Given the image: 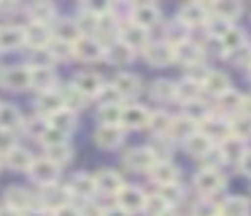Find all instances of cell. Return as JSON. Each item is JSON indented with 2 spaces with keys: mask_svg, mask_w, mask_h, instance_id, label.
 <instances>
[{
  "mask_svg": "<svg viewBox=\"0 0 251 216\" xmlns=\"http://www.w3.org/2000/svg\"><path fill=\"white\" fill-rule=\"evenodd\" d=\"M125 165L130 167V170L146 173L157 165V154H154V149H149V146H138V149H130L125 154Z\"/></svg>",
  "mask_w": 251,
  "mask_h": 216,
  "instance_id": "cell-1",
  "label": "cell"
},
{
  "mask_svg": "<svg viewBox=\"0 0 251 216\" xmlns=\"http://www.w3.org/2000/svg\"><path fill=\"white\" fill-rule=\"evenodd\" d=\"M73 54L84 62H95V59L105 57V49H103V41H98L95 35H81L73 43Z\"/></svg>",
  "mask_w": 251,
  "mask_h": 216,
  "instance_id": "cell-2",
  "label": "cell"
},
{
  "mask_svg": "<svg viewBox=\"0 0 251 216\" xmlns=\"http://www.w3.org/2000/svg\"><path fill=\"white\" fill-rule=\"evenodd\" d=\"M27 173H30L33 181L44 184V187H51V184L57 181V176H60V165H57L54 160H49V157H44V160H35Z\"/></svg>",
  "mask_w": 251,
  "mask_h": 216,
  "instance_id": "cell-3",
  "label": "cell"
},
{
  "mask_svg": "<svg viewBox=\"0 0 251 216\" xmlns=\"http://www.w3.org/2000/svg\"><path fill=\"white\" fill-rule=\"evenodd\" d=\"M200 133L205 135L211 143H213V140L224 143L227 138H232V127H229V122H227V119H222V116H208V119H202Z\"/></svg>",
  "mask_w": 251,
  "mask_h": 216,
  "instance_id": "cell-4",
  "label": "cell"
},
{
  "mask_svg": "<svg viewBox=\"0 0 251 216\" xmlns=\"http://www.w3.org/2000/svg\"><path fill=\"white\" fill-rule=\"evenodd\" d=\"M195 187H197V192H200V194L211 197V194H216V192H222V189H224V176L219 170L202 167V170L195 176Z\"/></svg>",
  "mask_w": 251,
  "mask_h": 216,
  "instance_id": "cell-5",
  "label": "cell"
},
{
  "mask_svg": "<svg viewBox=\"0 0 251 216\" xmlns=\"http://www.w3.org/2000/svg\"><path fill=\"white\" fill-rule=\"evenodd\" d=\"M0 81H3V86H8V89H14V92L30 89V86H33V76H30V68H22V65L3 70V73H0Z\"/></svg>",
  "mask_w": 251,
  "mask_h": 216,
  "instance_id": "cell-6",
  "label": "cell"
},
{
  "mask_svg": "<svg viewBox=\"0 0 251 216\" xmlns=\"http://www.w3.org/2000/svg\"><path fill=\"white\" fill-rule=\"evenodd\" d=\"M159 19H162V11H159L154 3H138V5H132V22H135L138 27H143V30L157 27Z\"/></svg>",
  "mask_w": 251,
  "mask_h": 216,
  "instance_id": "cell-7",
  "label": "cell"
},
{
  "mask_svg": "<svg viewBox=\"0 0 251 216\" xmlns=\"http://www.w3.org/2000/svg\"><path fill=\"white\" fill-rule=\"evenodd\" d=\"M151 122V111L143 106H125L122 108V127H130V130H141L149 127Z\"/></svg>",
  "mask_w": 251,
  "mask_h": 216,
  "instance_id": "cell-8",
  "label": "cell"
},
{
  "mask_svg": "<svg viewBox=\"0 0 251 216\" xmlns=\"http://www.w3.org/2000/svg\"><path fill=\"white\" fill-rule=\"evenodd\" d=\"M116 197H119V208H125L127 214L143 211V208H146V200H149L146 192H143V189H138V187H125L119 194H116Z\"/></svg>",
  "mask_w": 251,
  "mask_h": 216,
  "instance_id": "cell-9",
  "label": "cell"
},
{
  "mask_svg": "<svg viewBox=\"0 0 251 216\" xmlns=\"http://www.w3.org/2000/svg\"><path fill=\"white\" fill-rule=\"evenodd\" d=\"M119 41L127 43V46L135 52V49H146L149 46V30H143V27H138L135 22H127V25H122L119 30Z\"/></svg>",
  "mask_w": 251,
  "mask_h": 216,
  "instance_id": "cell-10",
  "label": "cell"
},
{
  "mask_svg": "<svg viewBox=\"0 0 251 216\" xmlns=\"http://www.w3.org/2000/svg\"><path fill=\"white\" fill-rule=\"evenodd\" d=\"M143 52H146V59L151 65H157V68H162V65H170L176 59V49L170 46L168 41H157V43H149L146 49H143Z\"/></svg>",
  "mask_w": 251,
  "mask_h": 216,
  "instance_id": "cell-11",
  "label": "cell"
},
{
  "mask_svg": "<svg viewBox=\"0 0 251 216\" xmlns=\"http://www.w3.org/2000/svg\"><path fill=\"white\" fill-rule=\"evenodd\" d=\"M73 86H76L84 97H100V92L105 89V81H103V76H98V73H78L76 81H73Z\"/></svg>",
  "mask_w": 251,
  "mask_h": 216,
  "instance_id": "cell-12",
  "label": "cell"
},
{
  "mask_svg": "<svg viewBox=\"0 0 251 216\" xmlns=\"http://www.w3.org/2000/svg\"><path fill=\"white\" fill-rule=\"evenodd\" d=\"M122 140H125V130L122 127H108V124H100L98 130H95V143L100 146V149H119Z\"/></svg>",
  "mask_w": 251,
  "mask_h": 216,
  "instance_id": "cell-13",
  "label": "cell"
},
{
  "mask_svg": "<svg viewBox=\"0 0 251 216\" xmlns=\"http://www.w3.org/2000/svg\"><path fill=\"white\" fill-rule=\"evenodd\" d=\"M51 32H49V27L46 25H38V22H30L27 27H25V43H27V46H33V49H46L51 43Z\"/></svg>",
  "mask_w": 251,
  "mask_h": 216,
  "instance_id": "cell-14",
  "label": "cell"
},
{
  "mask_svg": "<svg viewBox=\"0 0 251 216\" xmlns=\"http://www.w3.org/2000/svg\"><path fill=\"white\" fill-rule=\"evenodd\" d=\"M95 184H98V192L103 194H119L125 189V181H122V176L116 170H98Z\"/></svg>",
  "mask_w": 251,
  "mask_h": 216,
  "instance_id": "cell-15",
  "label": "cell"
},
{
  "mask_svg": "<svg viewBox=\"0 0 251 216\" xmlns=\"http://www.w3.org/2000/svg\"><path fill=\"white\" fill-rule=\"evenodd\" d=\"M208 5L202 3H186L184 8H181V22H184L186 27H197V25H208Z\"/></svg>",
  "mask_w": 251,
  "mask_h": 216,
  "instance_id": "cell-16",
  "label": "cell"
},
{
  "mask_svg": "<svg viewBox=\"0 0 251 216\" xmlns=\"http://www.w3.org/2000/svg\"><path fill=\"white\" fill-rule=\"evenodd\" d=\"M68 192L78 194V197H92L98 192V184H95V176H87V173H76L68 184Z\"/></svg>",
  "mask_w": 251,
  "mask_h": 216,
  "instance_id": "cell-17",
  "label": "cell"
},
{
  "mask_svg": "<svg viewBox=\"0 0 251 216\" xmlns=\"http://www.w3.org/2000/svg\"><path fill=\"white\" fill-rule=\"evenodd\" d=\"M38 111H41V113H46L49 119L54 116V113L65 111V103H62V92H54V89L41 92V97H38Z\"/></svg>",
  "mask_w": 251,
  "mask_h": 216,
  "instance_id": "cell-18",
  "label": "cell"
},
{
  "mask_svg": "<svg viewBox=\"0 0 251 216\" xmlns=\"http://www.w3.org/2000/svg\"><path fill=\"white\" fill-rule=\"evenodd\" d=\"M208 11L213 14V19H222V22H232L240 16V3H235V0H216V3L208 5Z\"/></svg>",
  "mask_w": 251,
  "mask_h": 216,
  "instance_id": "cell-19",
  "label": "cell"
},
{
  "mask_svg": "<svg viewBox=\"0 0 251 216\" xmlns=\"http://www.w3.org/2000/svg\"><path fill=\"white\" fill-rule=\"evenodd\" d=\"M30 76H33V86L41 92H49L51 86L57 84V73L51 65H44V68H30Z\"/></svg>",
  "mask_w": 251,
  "mask_h": 216,
  "instance_id": "cell-20",
  "label": "cell"
},
{
  "mask_svg": "<svg viewBox=\"0 0 251 216\" xmlns=\"http://www.w3.org/2000/svg\"><path fill=\"white\" fill-rule=\"evenodd\" d=\"M30 203H33V194H30L27 189H22V187H11L6 192V205L14 208V211H19V214H25V211L30 208Z\"/></svg>",
  "mask_w": 251,
  "mask_h": 216,
  "instance_id": "cell-21",
  "label": "cell"
},
{
  "mask_svg": "<svg viewBox=\"0 0 251 216\" xmlns=\"http://www.w3.org/2000/svg\"><path fill=\"white\" fill-rule=\"evenodd\" d=\"M216 43H222V49H224V52H229V54H235V52H240V49L249 46V43H246V32L238 30V27H229V30L224 32Z\"/></svg>",
  "mask_w": 251,
  "mask_h": 216,
  "instance_id": "cell-22",
  "label": "cell"
},
{
  "mask_svg": "<svg viewBox=\"0 0 251 216\" xmlns=\"http://www.w3.org/2000/svg\"><path fill=\"white\" fill-rule=\"evenodd\" d=\"M195 133H197L195 119H192V116H181V119H173L168 135H170V138H176V140H189Z\"/></svg>",
  "mask_w": 251,
  "mask_h": 216,
  "instance_id": "cell-23",
  "label": "cell"
},
{
  "mask_svg": "<svg viewBox=\"0 0 251 216\" xmlns=\"http://www.w3.org/2000/svg\"><path fill=\"white\" fill-rule=\"evenodd\" d=\"M114 86L122 97H130V95H138L141 92V79L135 73H119L114 79Z\"/></svg>",
  "mask_w": 251,
  "mask_h": 216,
  "instance_id": "cell-24",
  "label": "cell"
},
{
  "mask_svg": "<svg viewBox=\"0 0 251 216\" xmlns=\"http://www.w3.org/2000/svg\"><path fill=\"white\" fill-rule=\"evenodd\" d=\"M202 86H205V92H211V95L224 97V95L229 92V79H227V73H219V70H211V73H208V79L202 81Z\"/></svg>",
  "mask_w": 251,
  "mask_h": 216,
  "instance_id": "cell-25",
  "label": "cell"
},
{
  "mask_svg": "<svg viewBox=\"0 0 251 216\" xmlns=\"http://www.w3.org/2000/svg\"><path fill=\"white\" fill-rule=\"evenodd\" d=\"M151 178L159 187H168V184L178 181V170H176V165H170V162H157V165L151 167Z\"/></svg>",
  "mask_w": 251,
  "mask_h": 216,
  "instance_id": "cell-26",
  "label": "cell"
},
{
  "mask_svg": "<svg viewBox=\"0 0 251 216\" xmlns=\"http://www.w3.org/2000/svg\"><path fill=\"white\" fill-rule=\"evenodd\" d=\"M78 38H81V27H78V22H60L57 25V30H54V41H62V43H76Z\"/></svg>",
  "mask_w": 251,
  "mask_h": 216,
  "instance_id": "cell-27",
  "label": "cell"
},
{
  "mask_svg": "<svg viewBox=\"0 0 251 216\" xmlns=\"http://www.w3.org/2000/svg\"><path fill=\"white\" fill-rule=\"evenodd\" d=\"M22 43H25V30H19V27H0V52L19 49Z\"/></svg>",
  "mask_w": 251,
  "mask_h": 216,
  "instance_id": "cell-28",
  "label": "cell"
},
{
  "mask_svg": "<svg viewBox=\"0 0 251 216\" xmlns=\"http://www.w3.org/2000/svg\"><path fill=\"white\" fill-rule=\"evenodd\" d=\"M200 57H202V49L197 46V43H192V41L176 46V59H178V62H184V65H189V68L200 62Z\"/></svg>",
  "mask_w": 251,
  "mask_h": 216,
  "instance_id": "cell-29",
  "label": "cell"
},
{
  "mask_svg": "<svg viewBox=\"0 0 251 216\" xmlns=\"http://www.w3.org/2000/svg\"><path fill=\"white\" fill-rule=\"evenodd\" d=\"M33 162H35V157L30 154L27 149H19V146L6 154V165L14 167V170H30V165H33Z\"/></svg>",
  "mask_w": 251,
  "mask_h": 216,
  "instance_id": "cell-30",
  "label": "cell"
},
{
  "mask_svg": "<svg viewBox=\"0 0 251 216\" xmlns=\"http://www.w3.org/2000/svg\"><path fill=\"white\" fill-rule=\"evenodd\" d=\"M132 54L135 52H132L127 43H122V41H111V46L105 49V57H108L114 65H127L132 59Z\"/></svg>",
  "mask_w": 251,
  "mask_h": 216,
  "instance_id": "cell-31",
  "label": "cell"
},
{
  "mask_svg": "<svg viewBox=\"0 0 251 216\" xmlns=\"http://www.w3.org/2000/svg\"><path fill=\"white\" fill-rule=\"evenodd\" d=\"M68 189H60V187H54V184H51V187H44V194H41V197H44V205H49V208H62V205H68Z\"/></svg>",
  "mask_w": 251,
  "mask_h": 216,
  "instance_id": "cell-32",
  "label": "cell"
},
{
  "mask_svg": "<svg viewBox=\"0 0 251 216\" xmlns=\"http://www.w3.org/2000/svg\"><path fill=\"white\" fill-rule=\"evenodd\" d=\"M222 154H224V160H232V162H240L246 157V140H240V138H227L222 143Z\"/></svg>",
  "mask_w": 251,
  "mask_h": 216,
  "instance_id": "cell-33",
  "label": "cell"
},
{
  "mask_svg": "<svg viewBox=\"0 0 251 216\" xmlns=\"http://www.w3.org/2000/svg\"><path fill=\"white\" fill-rule=\"evenodd\" d=\"M222 216H249V200L246 197H227L219 208Z\"/></svg>",
  "mask_w": 251,
  "mask_h": 216,
  "instance_id": "cell-34",
  "label": "cell"
},
{
  "mask_svg": "<svg viewBox=\"0 0 251 216\" xmlns=\"http://www.w3.org/2000/svg\"><path fill=\"white\" fill-rule=\"evenodd\" d=\"M22 122H25V119L19 116V111L14 106H0V130L14 133V130H17Z\"/></svg>",
  "mask_w": 251,
  "mask_h": 216,
  "instance_id": "cell-35",
  "label": "cell"
},
{
  "mask_svg": "<svg viewBox=\"0 0 251 216\" xmlns=\"http://www.w3.org/2000/svg\"><path fill=\"white\" fill-rule=\"evenodd\" d=\"M30 16H33V22L49 27V22H54V16H57V8L51 3H35V5H30Z\"/></svg>",
  "mask_w": 251,
  "mask_h": 216,
  "instance_id": "cell-36",
  "label": "cell"
},
{
  "mask_svg": "<svg viewBox=\"0 0 251 216\" xmlns=\"http://www.w3.org/2000/svg\"><path fill=\"white\" fill-rule=\"evenodd\" d=\"M49 127H54V130H60V133H71L73 127H76V113L73 111H60V113H54V116L49 119Z\"/></svg>",
  "mask_w": 251,
  "mask_h": 216,
  "instance_id": "cell-37",
  "label": "cell"
},
{
  "mask_svg": "<svg viewBox=\"0 0 251 216\" xmlns=\"http://www.w3.org/2000/svg\"><path fill=\"white\" fill-rule=\"evenodd\" d=\"M184 146H186V151L195 154V157H205L208 151H211V140H208L202 133H195L189 140H184Z\"/></svg>",
  "mask_w": 251,
  "mask_h": 216,
  "instance_id": "cell-38",
  "label": "cell"
},
{
  "mask_svg": "<svg viewBox=\"0 0 251 216\" xmlns=\"http://www.w3.org/2000/svg\"><path fill=\"white\" fill-rule=\"evenodd\" d=\"M98 119L100 124H108V127H122V106H100Z\"/></svg>",
  "mask_w": 251,
  "mask_h": 216,
  "instance_id": "cell-39",
  "label": "cell"
},
{
  "mask_svg": "<svg viewBox=\"0 0 251 216\" xmlns=\"http://www.w3.org/2000/svg\"><path fill=\"white\" fill-rule=\"evenodd\" d=\"M197 95H200V84H197V81L186 79V81H181V84H176V97H178V100L195 103Z\"/></svg>",
  "mask_w": 251,
  "mask_h": 216,
  "instance_id": "cell-40",
  "label": "cell"
},
{
  "mask_svg": "<svg viewBox=\"0 0 251 216\" xmlns=\"http://www.w3.org/2000/svg\"><path fill=\"white\" fill-rule=\"evenodd\" d=\"M229 127H232V135L240 140L251 138V113H238V116L229 122Z\"/></svg>",
  "mask_w": 251,
  "mask_h": 216,
  "instance_id": "cell-41",
  "label": "cell"
},
{
  "mask_svg": "<svg viewBox=\"0 0 251 216\" xmlns=\"http://www.w3.org/2000/svg\"><path fill=\"white\" fill-rule=\"evenodd\" d=\"M62 103H65V108H68V111H73V113H76L78 108H84L87 97H84L81 92H78L76 86L71 84V86H65V92H62Z\"/></svg>",
  "mask_w": 251,
  "mask_h": 216,
  "instance_id": "cell-42",
  "label": "cell"
},
{
  "mask_svg": "<svg viewBox=\"0 0 251 216\" xmlns=\"http://www.w3.org/2000/svg\"><path fill=\"white\" fill-rule=\"evenodd\" d=\"M46 157L54 160L57 165H62V162H71L73 160V149H71V143H60V146H51Z\"/></svg>",
  "mask_w": 251,
  "mask_h": 216,
  "instance_id": "cell-43",
  "label": "cell"
},
{
  "mask_svg": "<svg viewBox=\"0 0 251 216\" xmlns=\"http://www.w3.org/2000/svg\"><path fill=\"white\" fill-rule=\"evenodd\" d=\"M165 41H168L173 49L181 46V43H186V25H184V22H181V19L176 22V25L168 30V38H165Z\"/></svg>",
  "mask_w": 251,
  "mask_h": 216,
  "instance_id": "cell-44",
  "label": "cell"
},
{
  "mask_svg": "<svg viewBox=\"0 0 251 216\" xmlns=\"http://www.w3.org/2000/svg\"><path fill=\"white\" fill-rule=\"evenodd\" d=\"M151 95L157 100H170V97H176V84H170V81H154Z\"/></svg>",
  "mask_w": 251,
  "mask_h": 216,
  "instance_id": "cell-45",
  "label": "cell"
},
{
  "mask_svg": "<svg viewBox=\"0 0 251 216\" xmlns=\"http://www.w3.org/2000/svg\"><path fill=\"white\" fill-rule=\"evenodd\" d=\"M170 124H173V119H170V116H165V113H151L149 127H151V133H157V135H168L170 133Z\"/></svg>",
  "mask_w": 251,
  "mask_h": 216,
  "instance_id": "cell-46",
  "label": "cell"
},
{
  "mask_svg": "<svg viewBox=\"0 0 251 216\" xmlns=\"http://www.w3.org/2000/svg\"><path fill=\"white\" fill-rule=\"evenodd\" d=\"M243 103H246V100L238 95V92H232V89H229L227 95L222 97V108H224V111H229V113L240 111V108H243Z\"/></svg>",
  "mask_w": 251,
  "mask_h": 216,
  "instance_id": "cell-47",
  "label": "cell"
},
{
  "mask_svg": "<svg viewBox=\"0 0 251 216\" xmlns=\"http://www.w3.org/2000/svg\"><path fill=\"white\" fill-rule=\"evenodd\" d=\"M41 143H44L46 149H51V146L68 143V135H65V133H60V130H54V127H49V130L44 133V138H41Z\"/></svg>",
  "mask_w": 251,
  "mask_h": 216,
  "instance_id": "cell-48",
  "label": "cell"
},
{
  "mask_svg": "<svg viewBox=\"0 0 251 216\" xmlns=\"http://www.w3.org/2000/svg\"><path fill=\"white\" fill-rule=\"evenodd\" d=\"M49 54H51V59H62V57H71L73 54V46L71 43H62V41H54V38H51V43L49 46Z\"/></svg>",
  "mask_w": 251,
  "mask_h": 216,
  "instance_id": "cell-49",
  "label": "cell"
},
{
  "mask_svg": "<svg viewBox=\"0 0 251 216\" xmlns=\"http://www.w3.org/2000/svg\"><path fill=\"white\" fill-rule=\"evenodd\" d=\"M181 194H184V189L178 187V181L176 184H168V187H159V197L165 200V203H176V200H181Z\"/></svg>",
  "mask_w": 251,
  "mask_h": 216,
  "instance_id": "cell-50",
  "label": "cell"
},
{
  "mask_svg": "<svg viewBox=\"0 0 251 216\" xmlns=\"http://www.w3.org/2000/svg\"><path fill=\"white\" fill-rule=\"evenodd\" d=\"M25 127H27L30 135H35V138H44V133L49 130V122H46V119H41V116H35V119H27V122H25Z\"/></svg>",
  "mask_w": 251,
  "mask_h": 216,
  "instance_id": "cell-51",
  "label": "cell"
},
{
  "mask_svg": "<svg viewBox=\"0 0 251 216\" xmlns=\"http://www.w3.org/2000/svg\"><path fill=\"white\" fill-rule=\"evenodd\" d=\"M143 211H149L151 216H162V214H168V203H165L159 194H154V197L146 200V208H143Z\"/></svg>",
  "mask_w": 251,
  "mask_h": 216,
  "instance_id": "cell-52",
  "label": "cell"
},
{
  "mask_svg": "<svg viewBox=\"0 0 251 216\" xmlns=\"http://www.w3.org/2000/svg\"><path fill=\"white\" fill-rule=\"evenodd\" d=\"M14 149H17V135L8 130H0V154H8Z\"/></svg>",
  "mask_w": 251,
  "mask_h": 216,
  "instance_id": "cell-53",
  "label": "cell"
},
{
  "mask_svg": "<svg viewBox=\"0 0 251 216\" xmlns=\"http://www.w3.org/2000/svg\"><path fill=\"white\" fill-rule=\"evenodd\" d=\"M100 97H103V106H119V100H122V95L116 92V86H114V84L105 86V89L100 92Z\"/></svg>",
  "mask_w": 251,
  "mask_h": 216,
  "instance_id": "cell-54",
  "label": "cell"
},
{
  "mask_svg": "<svg viewBox=\"0 0 251 216\" xmlns=\"http://www.w3.org/2000/svg\"><path fill=\"white\" fill-rule=\"evenodd\" d=\"M195 216H222V214H219L216 205H211V203H200V205L195 208Z\"/></svg>",
  "mask_w": 251,
  "mask_h": 216,
  "instance_id": "cell-55",
  "label": "cell"
},
{
  "mask_svg": "<svg viewBox=\"0 0 251 216\" xmlns=\"http://www.w3.org/2000/svg\"><path fill=\"white\" fill-rule=\"evenodd\" d=\"M54 216H81V211L73 208V205L68 203V205H62V208H57V211H54Z\"/></svg>",
  "mask_w": 251,
  "mask_h": 216,
  "instance_id": "cell-56",
  "label": "cell"
},
{
  "mask_svg": "<svg viewBox=\"0 0 251 216\" xmlns=\"http://www.w3.org/2000/svg\"><path fill=\"white\" fill-rule=\"evenodd\" d=\"M240 170H243L246 176L251 178V151H246V157H243V160H240Z\"/></svg>",
  "mask_w": 251,
  "mask_h": 216,
  "instance_id": "cell-57",
  "label": "cell"
},
{
  "mask_svg": "<svg viewBox=\"0 0 251 216\" xmlns=\"http://www.w3.org/2000/svg\"><path fill=\"white\" fill-rule=\"evenodd\" d=\"M103 216H130L125 208H119V205H114V208H108V211H103Z\"/></svg>",
  "mask_w": 251,
  "mask_h": 216,
  "instance_id": "cell-58",
  "label": "cell"
},
{
  "mask_svg": "<svg viewBox=\"0 0 251 216\" xmlns=\"http://www.w3.org/2000/svg\"><path fill=\"white\" fill-rule=\"evenodd\" d=\"M22 216H49V214H46L44 208H27V211H25Z\"/></svg>",
  "mask_w": 251,
  "mask_h": 216,
  "instance_id": "cell-59",
  "label": "cell"
},
{
  "mask_svg": "<svg viewBox=\"0 0 251 216\" xmlns=\"http://www.w3.org/2000/svg\"><path fill=\"white\" fill-rule=\"evenodd\" d=\"M0 216H22V214H19V211H14V208H8V205H6V208H0Z\"/></svg>",
  "mask_w": 251,
  "mask_h": 216,
  "instance_id": "cell-60",
  "label": "cell"
},
{
  "mask_svg": "<svg viewBox=\"0 0 251 216\" xmlns=\"http://www.w3.org/2000/svg\"><path fill=\"white\" fill-rule=\"evenodd\" d=\"M249 106H251V97H249Z\"/></svg>",
  "mask_w": 251,
  "mask_h": 216,
  "instance_id": "cell-61",
  "label": "cell"
},
{
  "mask_svg": "<svg viewBox=\"0 0 251 216\" xmlns=\"http://www.w3.org/2000/svg\"><path fill=\"white\" fill-rule=\"evenodd\" d=\"M249 76H251V68H249Z\"/></svg>",
  "mask_w": 251,
  "mask_h": 216,
  "instance_id": "cell-62",
  "label": "cell"
}]
</instances>
